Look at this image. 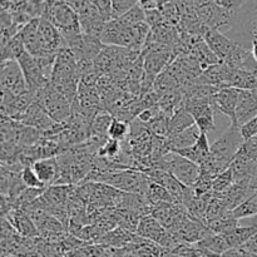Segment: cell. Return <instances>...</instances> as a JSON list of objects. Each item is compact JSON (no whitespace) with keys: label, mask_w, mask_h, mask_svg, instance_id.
<instances>
[{"label":"cell","mask_w":257,"mask_h":257,"mask_svg":"<svg viewBox=\"0 0 257 257\" xmlns=\"http://www.w3.org/2000/svg\"><path fill=\"white\" fill-rule=\"evenodd\" d=\"M105 257H130V255H128V252L124 250V248L109 247L108 255Z\"/></svg>","instance_id":"f35d334b"},{"label":"cell","mask_w":257,"mask_h":257,"mask_svg":"<svg viewBox=\"0 0 257 257\" xmlns=\"http://www.w3.org/2000/svg\"><path fill=\"white\" fill-rule=\"evenodd\" d=\"M257 115V89L238 92L237 107H236V120L237 124L242 125Z\"/></svg>","instance_id":"7c38bea8"},{"label":"cell","mask_w":257,"mask_h":257,"mask_svg":"<svg viewBox=\"0 0 257 257\" xmlns=\"http://www.w3.org/2000/svg\"><path fill=\"white\" fill-rule=\"evenodd\" d=\"M117 19L119 20L122 24H124L125 27H135V25L140 24V23L146 22V12L140 7V5H136L135 8L128 10L125 14L117 18Z\"/></svg>","instance_id":"4dcf8cb0"},{"label":"cell","mask_w":257,"mask_h":257,"mask_svg":"<svg viewBox=\"0 0 257 257\" xmlns=\"http://www.w3.org/2000/svg\"><path fill=\"white\" fill-rule=\"evenodd\" d=\"M251 53H252L253 59H255L256 63H257V40H256L255 43H253L252 47H251Z\"/></svg>","instance_id":"ab89813d"},{"label":"cell","mask_w":257,"mask_h":257,"mask_svg":"<svg viewBox=\"0 0 257 257\" xmlns=\"http://www.w3.org/2000/svg\"><path fill=\"white\" fill-rule=\"evenodd\" d=\"M25 52H27V49H25L24 42H23V38L19 33L7 45L2 47V62L18 60Z\"/></svg>","instance_id":"cb8c5ba5"},{"label":"cell","mask_w":257,"mask_h":257,"mask_svg":"<svg viewBox=\"0 0 257 257\" xmlns=\"http://www.w3.org/2000/svg\"><path fill=\"white\" fill-rule=\"evenodd\" d=\"M251 253L246 252L242 247H232L228 248L226 252H223L220 257H250Z\"/></svg>","instance_id":"d590c367"},{"label":"cell","mask_w":257,"mask_h":257,"mask_svg":"<svg viewBox=\"0 0 257 257\" xmlns=\"http://www.w3.org/2000/svg\"><path fill=\"white\" fill-rule=\"evenodd\" d=\"M203 39L207 43V45L212 50L213 54L223 63L227 62L232 57L233 53L237 50V48L240 47V44L233 42L231 38H228L227 35L223 34L220 30H207Z\"/></svg>","instance_id":"ba28073f"},{"label":"cell","mask_w":257,"mask_h":257,"mask_svg":"<svg viewBox=\"0 0 257 257\" xmlns=\"http://www.w3.org/2000/svg\"><path fill=\"white\" fill-rule=\"evenodd\" d=\"M183 105L193 115L196 124L201 132L206 135L216 132L215 109L210 102H188L183 103Z\"/></svg>","instance_id":"30bf717a"},{"label":"cell","mask_w":257,"mask_h":257,"mask_svg":"<svg viewBox=\"0 0 257 257\" xmlns=\"http://www.w3.org/2000/svg\"><path fill=\"white\" fill-rule=\"evenodd\" d=\"M18 122H22L24 124L30 125V127L37 128L40 132L44 133V136L52 133L58 127V123H55L52 119V117L48 114L45 108L37 100H33L32 105L28 108L27 112L20 117Z\"/></svg>","instance_id":"52a82bcc"},{"label":"cell","mask_w":257,"mask_h":257,"mask_svg":"<svg viewBox=\"0 0 257 257\" xmlns=\"http://www.w3.org/2000/svg\"><path fill=\"white\" fill-rule=\"evenodd\" d=\"M153 168L167 171L186 187H193L201 173L200 166L176 152L167 153L156 163Z\"/></svg>","instance_id":"3957f363"},{"label":"cell","mask_w":257,"mask_h":257,"mask_svg":"<svg viewBox=\"0 0 257 257\" xmlns=\"http://www.w3.org/2000/svg\"><path fill=\"white\" fill-rule=\"evenodd\" d=\"M3 218H7V220L12 223L13 227L17 230V232L19 233L20 236H23V237H27V238L39 237V231H38L34 221L32 220V217H30L24 210H20V208L13 210L12 212L8 213L7 217H3Z\"/></svg>","instance_id":"5bb4252c"},{"label":"cell","mask_w":257,"mask_h":257,"mask_svg":"<svg viewBox=\"0 0 257 257\" xmlns=\"http://www.w3.org/2000/svg\"><path fill=\"white\" fill-rule=\"evenodd\" d=\"M140 0H112V19L122 17L123 14L138 5Z\"/></svg>","instance_id":"1f68e13d"},{"label":"cell","mask_w":257,"mask_h":257,"mask_svg":"<svg viewBox=\"0 0 257 257\" xmlns=\"http://www.w3.org/2000/svg\"><path fill=\"white\" fill-rule=\"evenodd\" d=\"M0 87H2V99H9L29 92L22 68L17 60L2 62Z\"/></svg>","instance_id":"5b68a950"},{"label":"cell","mask_w":257,"mask_h":257,"mask_svg":"<svg viewBox=\"0 0 257 257\" xmlns=\"http://www.w3.org/2000/svg\"><path fill=\"white\" fill-rule=\"evenodd\" d=\"M105 22L112 20V0H92Z\"/></svg>","instance_id":"836d02e7"},{"label":"cell","mask_w":257,"mask_h":257,"mask_svg":"<svg viewBox=\"0 0 257 257\" xmlns=\"http://www.w3.org/2000/svg\"><path fill=\"white\" fill-rule=\"evenodd\" d=\"M146 198L148 200V202L151 203L152 206L157 205V203H162V202H170V203H176L178 202L165 187H162L161 185L156 182H151L150 188H148L147 193H146ZM180 203V202H178Z\"/></svg>","instance_id":"484cf974"},{"label":"cell","mask_w":257,"mask_h":257,"mask_svg":"<svg viewBox=\"0 0 257 257\" xmlns=\"http://www.w3.org/2000/svg\"><path fill=\"white\" fill-rule=\"evenodd\" d=\"M238 92L240 89H236V88H222L213 95L212 102H211L215 112L227 117L232 124H237L236 107H237Z\"/></svg>","instance_id":"9c48e42d"},{"label":"cell","mask_w":257,"mask_h":257,"mask_svg":"<svg viewBox=\"0 0 257 257\" xmlns=\"http://www.w3.org/2000/svg\"><path fill=\"white\" fill-rule=\"evenodd\" d=\"M188 54L193 55V57L198 60V63H200L203 70L210 68L211 65H215L221 62V60L213 54V52L210 49V47H208L207 43L205 42V39H200L198 42H196L195 44L192 45V48H191Z\"/></svg>","instance_id":"d6986e66"},{"label":"cell","mask_w":257,"mask_h":257,"mask_svg":"<svg viewBox=\"0 0 257 257\" xmlns=\"http://www.w3.org/2000/svg\"><path fill=\"white\" fill-rule=\"evenodd\" d=\"M246 252L257 256V232L243 246H241Z\"/></svg>","instance_id":"8d00e7d4"},{"label":"cell","mask_w":257,"mask_h":257,"mask_svg":"<svg viewBox=\"0 0 257 257\" xmlns=\"http://www.w3.org/2000/svg\"><path fill=\"white\" fill-rule=\"evenodd\" d=\"M113 115L108 110L102 109L94 115L92 120V136L99 138H109L108 131H109L110 123L113 120ZM90 136V137H92Z\"/></svg>","instance_id":"603a6c76"},{"label":"cell","mask_w":257,"mask_h":257,"mask_svg":"<svg viewBox=\"0 0 257 257\" xmlns=\"http://www.w3.org/2000/svg\"><path fill=\"white\" fill-rule=\"evenodd\" d=\"M22 176V180L24 182V185L28 188H45L47 186L39 180V177L37 176V173L34 172L33 167H25L24 170L20 173Z\"/></svg>","instance_id":"d6a6232c"},{"label":"cell","mask_w":257,"mask_h":257,"mask_svg":"<svg viewBox=\"0 0 257 257\" xmlns=\"http://www.w3.org/2000/svg\"><path fill=\"white\" fill-rule=\"evenodd\" d=\"M34 100L45 108L48 114L58 124L67 123L72 118L73 104L50 82L34 95Z\"/></svg>","instance_id":"277c9868"},{"label":"cell","mask_w":257,"mask_h":257,"mask_svg":"<svg viewBox=\"0 0 257 257\" xmlns=\"http://www.w3.org/2000/svg\"><path fill=\"white\" fill-rule=\"evenodd\" d=\"M44 138V133L17 120V145L20 150L33 147Z\"/></svg>","instance_id":"ac0fdd59"},{"label":"cell","mask_w":257,"mask_h":257,"mask_svg":"<svg viewBox=\"0 0 257 257\" xmlns=\"http://www.w3.org/2000/svg\"><path fill=\"white\" fill-rule=\"evenodd\" d=\"M79 82L80 73L75 55L69 48L60 50L55 58L50 83L73 104L78 98Z\"/></svg>","instance_id":"6da1fadb"},{"label":"cell","mask_w":257,"mask_h":257,"mask_svg":"<svg viewBox=\"0 0 257 257\" xmlns=\"http://www.w3.org/2000/svg\"><path fill=\"white\" fill-rule=\"evenodd\" d=\"M195 118L185 105H181L170 118V136L177 135L195 125Z\"/></svg>","instance_id":"ffe728a7"},{"label":"cell","mask_w":257,"mask_h":257,"mask_svg":"<svg viewBox=\"0 0 257 257\" xmlns=\"http://www.w3.org/2000/svg\"><path fill=\"white\" fill-rule=\"evenodd\" d=\"M241 135H242L243 140L247 141L250 138H253L257 136V115L255 118H252L251 120H248L247 123L242 124L240 127Z\"/></svg>","instance_id":"e575fe53"},{"label":"cell","mask_w":257,"mask_h":257,"mask_svg":"<svg viewBox=\"0 0 257 257\" xmlns=\"http://www.w3.org/2000/svg\"><path fill=\"white\" fill-rule=\"evenodd\" d=\"M33 170L45 186L55 185L59 177V166H58L57 157L37 161L33 165Z\"/></svg>","instance_id":"e0dca14e"},{"label":"cell","mask_w":257,"mask_h":257,"mask_svg":"<svg viewBox=\"0 0 257 257\" xmlns=\"http://www.w3.org/2000/svg\"><path fill=\"white\" fill-rule=\"evenodd\" d=\"M195 246L200 248V250L207 251V252L215 253V255H222L223 252H226L230 248L227 241L225 240L222 235H217V233L213 232L206 236L200 242L195 243Z\"/></svg>","instance_id":"44dd1931"},{"label":"cell","mask_w":257,"mask_h":257,"mask_svg":"<svg viewBox=\"0 0 257 257\" xmlns=\"http://www.w3.org/2000/svg\"><path fill=\"white\" fill-rule=\"evenodd\" d=\"M201 130L197 127V124L192 125L188 130L183 131V132L177 133V135L168 136L167 137V146L170 148L171 152H177L180 150H185V148L192 147L196 142L198 141L201 136Z\"/></svg>","instance_id":"2e32d148"},{"label":"cell","mask_w":257,"mask_h":257,"mask_svg":"<svg viewBox=\"0 0 257 257\" xmlns=\"http://www.w3.org/2000/svg\"><path fill=\"white\" fill-rule=\"evenodd\" d=\"M232 213L237 220L257 215V191H255L245 202L241 203L237 208H235Z\"/></svg>","instance_id":"83f0119b"},{"label":"cell","mask_w":257,"mask_h":257,"mask_svg":"<svg viewBox=\"0 0 257 257\" xmlns=\"http://www.w3.org/2000/svg\"><path fill=\"white\" fill-rule=\"evenodd\" d=\"M17 62L19 63L20 68H22L25 82H27L28 90H29V93L34 98V95L38 92H40L50 82V79L45 75L44 70L40 67L37 58L33 57L28 52H25Z\"/></svg>","instance_id":"8992f818"},{"label":"cell","mask_w":257,"mask_h":257,"mask_svg":"<svg viewBox=\"0 0 257 257\" xmlns=\"http://www.w3.org/2000/svg\"><path fill=\"white\" fill-rule=\"evenodd\" d=\"M212 231L208 228L207 225L198 221L191 220L190 217L187 220L183 221L182 225L180 226L176 232H173L177 237V240L181 243H190V245H195V243L200 242L201 240L208 236Z\"/></svg>","instance_id":"8fae6325"},{"label":"cell","mask_w":257,"mask_h":257,"mask_svg":"<svg viewBox=\"0 0 257 257\" xmlns=\"http://www.w3.org/2000/svg\"><path fill=\"white\" fill-rule=\"evenodd\" d=\"M233 182H235V181H233V173L230 167L226 171H223L222 173H220V175L213 180L212 182L213 196H217L220 195V193L225 192L226 190H228V188L233 185Z\"/></svg>","instance_id":"f546056e"},{"label":"cell","mask_w":257,"mask_h":257,"mask_svg":"<svg viewBox=\"0 0 257 257\" xmlns=\"http://www.w3.org/2000/svg\"><path fill=\"white\" fill-rule=\"evenodd\" d=\"M128 136H130V123L119 119V118H113L109 131H108V137L110 140L123 142V141L127 140Z\"/></svg>","instance_id":"4316f807"},{"label":"cell","mask_w":257,"mask_h":257,"mask_svg":"<svg viewBox=\"0 0 257 257\" xmlns=\"http://www.w3.org/2000/svg\"><path fill=\"white\" fill-rule=\"evenodd\" d=\"M257 232L256 228L247 227V226H241L238 225L237 227H235L233 230H231L230 232L222 235L225 237V240L227 241L230 248L232 247H241V246L245 245L251 237Z\"/></svg>","instance_id":"7402d4cb"},{"label":"cell","mask_w":257,"mask_h":257,"mask_svg":"<svg viewBox=\"0 0 257 257\" xmlns=\"http://www.w3.org/2000/svg\"><path fill=\"white\" fill-rule=\"evenodd\" d=\"M42 18L58 28L65 42L82 34L78 13L63 0H48Z\"/></svg>","instance_id":"7a4b0ae2"},{"label":"cell","mask_w":257,"mask_h":257,"mask_svg":"<svg viewBox=\"0 0 257 257\" xmlns=\"http://www.w3.org/2000/svg\"><path fill=\"white\" fill-rule=\"evenodd\" d=\"M207 226L213 233H217V235H225V233L230 232L231 230L237 227L238 220L233 216L232 211H231V212L226 213V215L222 216V217L216 218V220L213 221H210V222L207 223Z\"/></svg>","instance_id":"d4e9b609"},{"label":"cell","mask_w":257,"mask_h":257,"mask_svg":"<svg viewBox=\"0 0 257 257\" xmlns=\"http://www.w3.org/2000/svg\"><path fill=\"white\" fill-rule=\"evenodd\" d=\"M238 225L247 226V227H252L257 230V215L250 216V217H245L238 220Z\"/></svg>","instance_id":"74e56055"},{"label":"cell","mask_w":257,"mask_h":257,"mask_svg":"<svg viewBox=\"0 0 257 257\" xmlns=\"http://www.w3.org/2000/svg\"><path fill=\"white\" fill-rule=\"evenodd\" d=\"M143 173H146L153 182L158 183V185H161L162 187H165L166 190L178 201V202H182L186 186H183L175 176H172L170 172H167V171L158 170V168L147 170Z\"/></svg>","instance_id":"4fadbf2b"},{"label":"cell","mask_w":257,"mask_h":257,"mask_svg":"<svg viewBox=\"0 0 257 257\" xmlns=\"http://www.w3.org/2000/svg\"><path fill=\"white\" fill-rule=\"evenodd\" d=\"M176 153L181 155L182 157L187 158V160L192 161L196 165L201 166L211 155V143L210 140H208V135L202 132L201 133L200 138H198V141L192 146V147L180 150Z\"/></svg>","instance_id":"9a60e30c"},{"label":"cell","mask_w":257,"mask_h":257,"mask_svg":"<svg viewBox=\"0 0 257 257\" xmlns=\"http://www.w3.org/2000/svg\"><path fill=\"white\" fill-rule=\"evenodd\" d=\"M228 212H231V211L226 207L223 201L221 200L220 197H217V196H213L210 205H208L207 211H206V225H207L210 221L222 217V216H225L226 213Z\"/></svg>","instance_id":"f1b7e54d"}]
</instances>
